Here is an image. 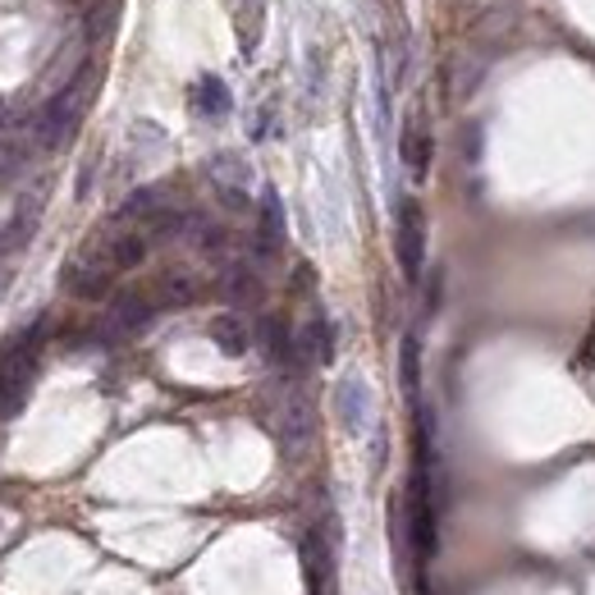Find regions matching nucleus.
Masks as SVG:
<instances>
[{
  "label": "nucleus",
  "mask_w": 595,
  "mask_h": 595,
  "mask_svg": "<svg viewBox=\"0 0 595 595\" xmlns=\"http://www.w3.org/2000/svg\"><path fill=\"white\" fill-rule=\"evenodd\" d=\"M88 74H78L74 83L65 88V92H55L51 101H47V111L33 119V133H37V142L42 147H65V142L74 138V129H78V119H83V101H88Z\"/></svg>",
  "instance_id": "nucleus-1"
},
{
  "label": "nucleus",
  "mask_w": 595,
  "mask_h": 595,
  "mask_svg": "<svg viewBox=\"0 0 595 595\" xmlns=\"http://www.w3.org/2000/svg\"><path fill=\"white\" fill-rule=\"evenodd\" d=\"M394 253H399V271L408 284L422 280V266H426V211L417 197H403L399 202V220H394Z\"/></svg>",
  "instance_id": "nucleus-2"
},
{
  "label": "nucleus",
  "mask_w": 595,
  "mask_h": 595,
  "mask_svg": "<svg viewBox=\"0 0 595 595\" xmlns=\"http://www.w3.org/2000/svg\"><path fill=\"white\" fill-rule=\"evenodd\" d=\"M115 280H119V271L92 248V243H83V248L65 261V289L74 298H106L115 289Z\"/></svg>",
  "instance_id": "nucleus-3"
},
{
  "label": "nucleus",
  "mask_w": 595,
  "mask_h": 595,
  "mask_svg": "<svg viewBox=\"0 0 595 595\" xmlns=\"http://www.w3.org/2000/svg\"><path fill=\"white\" fill-rule=\"evenodd\" d=\"M335 417L348 436H362L366 426H372V385L362 376L348 372L339 385H335Z\"/></svg>",
  "instance_id": "nucleus-4"
},
{
  "label": "nucleus",
  "mask_w": 595,
  "mask_h": 595,
  "mask_svg": "<svg viewBox=\"0 0 595 595\" xmlns=\"http://www.w3.org/2000/svg\"><path fill=\"white\" fill-rule=\"evenodd\" d=\"M399 156H403L408 174H413L417 183L430 174V156H436V142H430V129L422 125V119H408L403 142H399Z\"/></svg>",
  "instance_id": "nucleus-5"
},
{
  "label": "nucleus",
  "mask_w": 595,
  "mask_h": 595,
  "mask_svg": "<svg viewBox=\"0 0 595 595\" xmlns=\"http://www.w3.org/2000/svg\"><path fill=\"white\" fill-rule=\"evenodd\" d=\"M156 312H160V302H156L152 294L129 289V294H119V298H115L111 325H115V331H125V335H133V331H142V325H147Z\"/></svg>",
  "instance_id": "nucleus-6"
},
{
  "label": "nucleus",
  "mask_w": 595,
  "mask_h": 595,
  "mask_svg": "<svg viewBox=\"0 0 595 595\" xmlns=\"http://www.w3.org/2000/svg\"><path fill=\"white\" fill-rule=\"evenodd\" d=\"M230 106H234V96H230V88H224L216 74H207V78H202V83L193 88V111H197V115L220 119V115H230Z\"/></svg>",
  "instance_id": "nucleus-7"
},
{
  "label": "nucleus",
  "mask_w": 595,
  "mask_h": 595,
  "mask_svg": "<svg viewBox=\"0 0 595 595\" xmlns=\"http://www.w3.org/2000/svg\"><path fill=\"white\" fill-rule=\"evenodd\" d=\"M207 335L216 339V348H220V353L224 358H243V353H248V325H243L238 316H216L211 325H207Z\"/></svg>",
  "instance_id": "nucleus-8"
},
{
  "label": "nucleus",
  "mask_w": 595,
  "mask_h": 595,
  "mask_svg": "<svg viewBox=\"0 0 595 595\" xmlns=\"http://www.w3.org/2000/svg\"><path fill=\"white\" fill-rule=\"evenodd\" d=\"M280 243H284V202L275 189H266V197H261V248L275 253Z\"/></svg>",
  "instance_id": "nucleus-9"
},
{
  "label": "nucleus",
  "mask_w": 595,
  "mask_h": 595,
  "mask_svg": "<svg viewBox=\"0 0 595 595\" xmlns=\"http://www.w3.org/2000/svg\"><path fill=\"white\" fill-rule=\"evenodd\" d=\"M152 298H156L160 307H189V302L197 298V284H193L189 275H179V271H174V275H166V280L156 284V294H152Z\"/></svg>",
  "instance_id": "nucleus-10"
},
{
  "label": "nucleus",
  "mask_w": 595,
  "mask_h": 595,
  "mask_svg": "<svg viewBox=\"0 0 595 595\" xmlns=\"http://www.w3.org/2000/svg\"><path fill=\"white\" fill-rule=\"evenodd\" d=\"M302 344L312 348V358H316V362H331V358H335V331H331L325 321H312V325H307Z\"/></svg>",
  "instance_id": "nucleus-11"
},
{
  "label": "nucleus",
  "mask_w": 595,
  "mask_h": 595,
  "mask_svg": "<svg viewBox=\"0 0 595 595\" xmlns=\"http://www.w3.org/2000/svg\"><path fill=\"white\" fill-rule=\"evenodd\" d=\"M417 339L413 335H408L403 339V353H399V376H403V389H408V394H417V380H422V366H417Z\"/></svg>",
  "instance_id": "nucleus-12"
},
{
  "label": "nucleus",
  "mask_w": 595,
  "mask_h": 595,
  "mask_svg": "<svg viewBox=\"0 0 595 595\" xmlns=\"http://www.w3.org/2000/svg\"><path fill=\"white\" fill-rule=\"evenodd\" d=\"M37 230V211L28 207L24 216H18L14 224H10V230L5 234H0V253H10V248H24V243H28V234Z\"/></svg>",
  "instance_id": "nucleus-13"
}]
</instances>
